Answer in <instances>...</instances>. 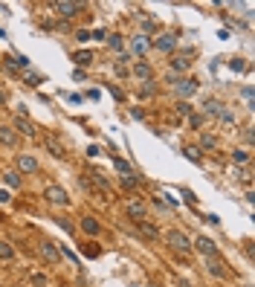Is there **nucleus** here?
Instances as JSON below:
<instances>
[{
	"label": "nucleus",
	"instance_id": "nucleus-1",
	"mask_svg": "<svg viewBox=\"0 0 255 287\" xmlns=\"http://www.w3.org/2000/svg\"><path fill=\"white\" fill-rule=\"evenodd\" d=\"M81 183H84L87 189L99 191V194H102L104 200H116V189H113V186H110V183H107V180H104V177L99 174V171H90L87 177H81Z\"/></svg>",
	"mask_w": 255,
	"mask_h": 287
},
{
	"label": "nucleus",
	"instance_id": "nucleus-2",
	"mask_svg": "<svg viewBox=\"0 0 255 287\" xmlns=\"http://www.w3.org/2000/svg\"><path fill=\"white\" fill-rule=\"evenodd\" d=\"M165 244H168L171 250H177V253H191V241L183 229H168V232H165Z\"/></svg>",
	"mask_w": 255,
	"mask_h": 287
},
{
	"label": "nucleus",
	"instance_id": "nucleus-3",
	"mask_svg": "<svg viewBox=\"0 0 255 287\" xmlns=\"http://www.w3.org/2000/svg\"><path fill=\"white\" fill-rule=\"evenodd\" d=\"M38 253H41V258H44V261H47V264H52V267H55V264H61V250H58V244H55V241H50V238H44V241H41V244H38Z\"/></svg>",
	"mask_w": 255,
	"mask_h": 287
},
{
	"label": "nucleus",
	"instance_id": "nucleus-4",
	"mask_svg": "<svg viewBox=\"0 0 255 287\" xmlns=\"http://www.w3.org/2000/svg\"><path fill=\"white\" fill-rule=\"evenodd\" d=\"M168 70H171V76H183V73H189L191 70V55L189 52H174L171 58H168Z\"/></svg>",
	"mask_w": 255,
	"mask_h": 287
},
{
	"label": "nucleus",
	"instance_id": "nucleus-5",
	"mask_svg": "<svg viewBox=\"0 0 255 287\" xmlns=\"http://www.w3.org/2000/svg\"><path fill=\"white\" fill-rule=\"evenodd\" d=\"M50 9L55 12V15H61V18H76L81 9H84V3H70V0H52L50 3Z\"/></svg>",
	"mask_w": 255,
	"mask_h": 287
},
{
	"label": "nucleus",
	"instance_id": "nucleus-6",
	"mask_svg": "<svg viewBox=\"0 0 255 287\" xmlns=\"http://www.w3.org/2000/svg\"><path fill=\"white\" fill-rule=\"evenodd\" d=\"M125 215H128V221H133V223L145 221V215H148V206H145V200H142V197H136V200H128V203H125Z\"/></svg>",
	"mask_w": 255,
	"mask_h": 287
},
{
	"label": "nucleus",
	"instance_id": "nucleus-7",
	"mask_svg": "<svg viewBox=\"0 0 255 287\" xmlns=\"http://www.w3.org/2000/svg\"><path fill=\"white\" fill-rule=\"evenodd\" d=\"M191 250H197V253H203L206 258H212V255H218V244H215L209 235H197V238L191 241Z\"/></svg>",
	"mask_w": 255,
	"mask_h": 287
},
{
	"label": "nucleus",
	"instance_id": "nucleus-8",
	"mask_svg": "<svg viewBox=\"0 0 255 287\" xmlns=\"http://www.w3.org/2000/svg\"><path fill=\"white\" fill-rule=\"evenodd\" d=\"M171 87L177 90V96H180V102H189L191 96L197 93V81H194V78H177V81H174Z\"/></svg>",
	"mask_w": 255,
	"mask_h": 287
},
{
	"label": "nucleus",
	"instance_id": "nucleus-9",
	"mask_svg": "<svg viewBox=\"0 0 255 287\" xmlns=\"http://www.w3.org/2000/svg\"><path fill=\"white\" fill-rule=\"evenodd\" d=\"M44 197H47L50 203H55V206H70V194H67L61 186H55V183H50V186L44 189Z\"/></svg>",
	"mask_w": 255,
	"mask_h": 287
},
{
	"label": "nucleus",
	"instance_id": "nucleus-10",
	"mask_svg": "<svg viewBox=\"0 0 255 287\" xmlns=\"http://www.w3.org/2000/svg\"><path fill=\"white\" fill-rule=\"evenodd\" d=\"M41 171V162L29 154H18V174H38Z\"/></svg>",
	"mask_w": 255,
	"mask_h": 287
},
{
	"label": "nucleus",
	"instance_id": "nucleus-11",
	"mask_svg": "<svg viewBox=\"0 0 255 287\" xmlns=\"http://www.w3.org/2000/svg\"><path fill=\"white\" fill-rule=\"evenodd\" d=\"M12 130H18V133H24V136H35L38 130H35V125L29 122V116H21V113H15V119H12Z\"/></svg>",
	"mask_w": 255,
	"mask_h": 287
},
{
	"label": "nucleus",
	"instance_id": "nucleus-12",
	"mask_svg": "<svg viewBox=\"0 0 255 287\" xmlns=\"http://www.w3.org/2000/svg\"><path fill=\"white\" fill-rule=\"evenodd\" d=\"M154 47H157L159 52H174V50H177V35H171V32L159 35L157 41H154Z\"/></svg>",
	"mask_w": 255,
	"mask_h": 287
},
{
	"label": "nucleus",
	"instance_id": "nucleus-13",
	"mask_svg": "<svg viewBox=\"0 0 255 287\" xmlns=\"http://www.w3.org/2000/svg\"><path fill=\"white\" fill-rule=\"evenodd\" d=\"M44 145H47V151H50L52 157H58V159L67 157V148H64V145L55 139V136H52V133H50V136H44Z\"/></svg>",
	"mask_w": 255,
	"mask_h": 287
},
{
	"label": "nucleus",
	"instance_id": "nucleus-14",
	"mask_svg": "<svg viewBox=\"0 0 255 287\" xmlns=\"http://www.w3.org/2000/svg\"><path fill=\"white\" fill-rule=\"evenodd\" d=\"M78 226H81V232H84V235H90V238H96V235L102 232V223L96 221L93 215H84V218H81V223H78Z\"/></svg>",
	"mask_w": 255,
	"mask_h": 287
},
{
	"label": "nucleus",
	"instance_id": "nucleus-15",
	"mask_svg": "<svg viewBox=\"0 0 255 287\" xmlns=\"http://www.w3.org/2000/svg\"><path fill=\"white\" fill-rule=\"evenodd\" d=\"M206 264H209V273L212 276H218V279H226L229 273H226V264H223L221 255H212V258H206Z\"/></svg>",
	"mask_w": 255,
	"mask_h": 287
},
{
	"label": "nucleus",
	"instance_id": "nucleus-16",
	"mask_svg": "<svg viewBox=\"0 0 255 287\" xmlns=\"http://www.w3.org/2000/svg\"><path fill=\"white\" fill-rule=\"evenodd\" d=\"M223 107H226V104H223L221 99H215V96H212V99H206V102H203V116H206V119H209V116H215V119H218V113H221Z\"/></svg>",
	"mask_w": 255,
	"mask_h": 287
},
{
	"label": "nucleus",
	"instance_id": "nucleus-17",
	"mask_svg": "<svg viewBox=\"0 0 255 287\" xmlns=\"http://www.w3.org/2000/svg\"><path fill=\"white\" fill-rule=\"evenodd\" d=\"M133 76L142 78V84H145V81H154V70H151V64L148 61H136L133 64Z\"/></svg>",
	"mask_w": 255,
	"mask_h": 287
},
{
	"label": "nucleus",
	"instance_id": "nucleus-18",
	"mask_svg": "<svg viewBox=\"0 0 255 287\" xmlns=\"http://www.w3.org/2000/svg\"><path fill=\"white\" fill-rule=\"evenodd\" d=\"M136 229H139V235H145V238H151V241H159L162 235H159V229L154 226V223H148V221H139V223H133Z\"/></svg>",
	"mask_w": 255,
	"mask_h": 287
},
{
	"label": "nucleus",
	"instance_id": "nucleus-19",
	"mask_svg": "<svg viewBox=\"0 0 255 287\" xmlns=\"http://www.w3.org/2000/svg\"><path fill=\"white\" fill-rule=\"evenodd\" d=\"M215 148H218V136H215V133H200L197 151H215Z\"/></svg>",
	"mask_w": 255,
	"mask_h": 287
},
{
	"label": "nucleus",
	"instance_id": "nucleus-20",
	"mask_svg": "<svg viewBox=\"0 0 255 287\" xmlns=\"http://www.w3.org/2000/svg\"><path fill=\"white\" fill-rule=\"evenodd\" d=\"M0 145L15 148V145H18V133H15L12 128H3V125H0Z\"/></svg>",
	"mask_w": 255,
	"mask_h": 287
},
{
	"label": "nucleus",
	"instance_id": "nucleus-21",
	"mask_svg": "<svg viewBox=\"0 0 255 287\" xmlns=\"http://www.w3.org/2000/svg\"><path fill=\"white\" fill-rule=\"evenodd\" d=\"M130 47H133V55H145V52H148V47H151V41H148L145 35H136Z\"/></svg>",
	"mask_w": 255,
	"mask_h": 287
},
{
	"label": "nucleus",
	"instance_id": "nucleus-22",
	"mask_svg": "<svg viewBox=\"0 0 255 287\" xmlns=\"http://www.w3.org/2000/svg\"><path fill=\"white\" fill-rule=\"evenodd\" d=\"M113 165H116V171H122L119 177H133V174H136V171L130 168V162H125L122 157H113Z\"/></svg>",
	"mask_w": 255,
	"mask_h": 287
},
{
	"label": "nucleus",
	"instance_id": "nucleus-23",
	"mask_svg": "<svg viewBox=\"0 0 255 287\" xmlns=\"http://www.w3.org/2000/svg\"><path fill=\"white\" fill-rule=\"evenodd\" d=\"M73 61L78 64V67H87V64L93 61V52L90 50H78V52H73Z\"/></svg>",
	"mask_w": 255,
	"mask_h": 287
},
{
	"label": "nucleus",
	"instance_id": "nucleus-24",
	"mask_svg": "<svg viewBox=\"0 0 255 287\" xmlns=\"http://www.w3.org/2000/svg\"><path fill=\"white\" fill-rule=\"evenodd\" d=\"M0 258H3V261H12V258H15V247H12L6 238H0Z\"/></svg>",
	"mask_w": 255,
	"mask_h": 287
},
{
	"label": "nucleus",
	"instance_id": "nucleus-25",
	"mask_svg": "<svg viewBox=\"0 0 255 287\" xmlns=\"http://www.w3.org/2000/svg\"><path fill=\"white\" fill-rule=\"evenodd\" d=\"M218 122H221L223 128H232V125H235V113H232L229 107H223L221 113H218Z\"/></svg>",
	"mask_w": 255,
	"mask_h": 287
},
{
	"label": "nucleus",
	"instance_id": "nucleus-26",
	"mask_svg": "<svg viewBox=\"0 0 255 287\" xmlns=\"http://www.w3.org/2000/svg\"><path fill=\"white\" fill-rule=\"evenodd\" d=\"M174 110H177V116H186V119H189L191 113H194V104H191V102H180V99H177V107H174Z\"/></svg>",
	"mask_w": 255,
	"mask_h": 287
},
{
	"label": "nucleus",
	"instance_id": "nucleus-27",
	"mask_svg": "<svg viewBox=\"0 0 255 287\" xmlns=\"http://www.w3.org/2000/svg\"><path fill=\"white\" fill-rule=\"evenodd\" d=\"M203 122H206V116H203V113H191V116H189V128H191V130H200Z\"/></svg>",
	"mask_w": 255,
	"mask_h": 287
},
{
	"label": "nucleus",
	"instance_id": "nucleus-28",
	"mask_svg": "<svg viewBox=\"0 0 255 287\" xmlns=\"http://www.w3.org/2000/svg\"><path fill=\"white\" fill-rule=\"evenodd\" d=\"M229 157H232L235 165H247V162H250V154H247V151H232Z\"/></svg>",
	"mask_w": 255,
	"mask_h": 287
},
{
	"label": "nucleus",
	"instance_id": "nucleus-29",
	"mask_svg": "<svg viewBox=\"0 0 255 287\" xmlns=\"http://www.w3.org/2000/svg\"><path fill=\"white\" fill-rule=\"evenodd\" d=\"M107 44H110V50H119V52H122L125 38H122V35H110V38H107Z\"/></svg>",
	"mask_w": 255,
	"mask_h": 287
},
{
	"label": "nucleus",
	"instance_id": "nucleus-30",
	"mask_svg": "<svg viewBox=\"0 0 255 287\" xmlns=\"http://www.w3.org/2000/svg\"><path fill=\"white\" fill-rule=\"evenodd\" d=\"M29 282H32L35 287H47V285H50V279H47L44 273H32V276H29Z\"/></svg>",
	"mask_w": 255,
	"mask_h": 287
},
{
	"label": "nucleus",
	"instance_id": "nucleus-31",
	"mask_svg": "<svg viewBox=\"0 0 255 287\" xmlns=\"http://www.w3.org/2000/svg\"><path fill=\"white\" fill-rule=\"evenodd\" d=\"M183 154H186L189 159H194V162H203V159H200V151H197V145H186Z\"/></svg>",
	"mask_w": 255,
	"mask_h": 287
},
{
	"label": "nucleus",
	"instance_id": "nucleus-32",
	"mask_svg": "<svg viewBox=\"0 0 255 287\" xmlns=\"http://www.w3.org/2000/svg\"><path fill=\"white\" fill-rule=\"evenodd\" d=\"M6 183H9L12 189H18V186H21V174H18V171H9V174H6Z\"/></svg>",
	"mask_w": 255,
	"mask_h": 287
},
{
	"label": "nucleus",
	"instance_id": "nucleus-33",
	"mask_svg": "<svg viewBox=\"0 0 255 287\" xmlns=\"http://www.w3.org/2000/svg\"><path fill=\"white\" fill-rule=\"evenodd\" d=\"M154 90H157V87H154V81H145V84L139 87V96H145V99H148V96H154Z\"/></svg>",
	"mask_w": 255,
	"mask_h": 287
},
{
	"label": "nucleus",
	"instance_id": "nucleus-34",
	"mask_svg": "<svg viewBox=\"0 0 255 287\" xmlns=\"http://www.w3.org/2000/svg\"><path fill=\"white\" fill-rule=\"evenodd\" d=\"M113 70H116V76H119V78H128V76H130V70H128L125 64H119V61H116V67H113Z\"/></svg>",
	"mask_w": 255,
	"mask_h": 287
},
{
	"label": "nucleus",
	"instance_id": "nucleus-35",
	"mask_svg": "<svg viewBox=\"0 0 255 287\" xmlns=\"http://www.w3.org/2000/svg\"><path fill=\"white\" fill-rule=\"evenodd\" d=\"M24 78L29 81L32 87H38V84H41V78H38V76H32V73H26V70H24Z\"/></svg>",
	"mask_w": 255,
	"mask_h": 287
},
{
	"label": "nucleus",
	"instance_id": "nucleus-36",
	"mask_svg": "<svg viewBox=\"0 0 255 287\" xmlns=\"http://www.w3.org/2000/svg\"><path fill=\"white\" fill-rule=\"evenodd\" d=\"M76 38L78 41H90V29H76Z\"/></svg>",
	"mask_w": 255,
	"mask_h": 287
},
{
	"label": "nucleus",
	"instance_id": "nucleus-37",
	"mask_svg": "<svg viewBox=\"0 0 255 287\" xmlns=\"http://www.w3.org/2000/svg\"><path fill=\"white\" fill-rule=\"evenodd\" d=\"M244 99H247V104H253V87H244Z\"/></svg>",
	"mask_w": 255,
	"mask_h": 287
},
{
	"label": "nucleus",
	"instance_id": "nucleus-38",
	"mask_svg": "<svg viewBox=\"0 0 255 287\" xmlns=\"http://www.w3.org/2000/svg\"><path fill=\"white\" fill-rule=\"evenodd\" d=\"M84 253L90 255V258H96V255H99V247H84Z\"/></svg>",
	"mask_w": 255,
	"mask_h": 287
},
{
	"label": "nucleus",
	"instance_id": "nucleus-39",
	"mask_svg": "<svg viewBox=\"0 0 255 287\" xmlns=\"http://www.w3.org/2000/svg\"><path fill=\"white\" fill-rule=\"evenodd\" d=\"M232 70H244V61L241 58H232Z\"/></svg>",
	"mask_w": 255,
	"mask_h": 287
},
{
	"label": "nucleus",
	"instance_id": "nucleus-40",
	"mask_svg": "<svg viewBox=\"0 0 255 287\" xmlns=\"http://www.w3.org/2000/svg\"><path fill=\"white\" fill-rule=\"evenodd\" d=\"M110 93L116 96V99H119V102H122V99H125V93H122V90H119V87H110Z\"/></svg>",
	"mask_w": 255,
	"mask_h": 287
},
{
	"label": "nucleus",
	"instance_id": "nucleus-41",
	"mask_svg": "<svg viewBox=\"0 0 255 287\" xmlns=\"http://www.w3.org/2000/svg\"><path fill=\"white\" fill-rule=\"evenodd\" d=\"M6 200H9V191H3V189H0V203H6Z\"/></svg>",
	"mask_w": 255,
	"mask_h": 287
},
{
	"label": "nucleus",
	"instance_id": "nucleus-42",
	"mask_svg": "<svg viewBox=\"0 0 255 287\" xmlns=\"http://www.w3.org/2000/svg\"><path fill=\"white\" fill-rule=\"evenodd\" d=\"M3 102H6V90H0V107H3Z\"/></svg>",
	"mask_w": 255,
	"mask_h": 287
}]
</instances>
